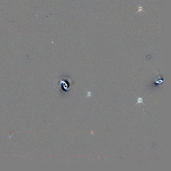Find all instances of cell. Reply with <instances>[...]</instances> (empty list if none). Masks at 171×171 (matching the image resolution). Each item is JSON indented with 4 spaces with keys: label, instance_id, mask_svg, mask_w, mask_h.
<instances>
[{
    "label": "cell",
    "instance_id": "cell-2",
    "mask_svg": "<svg viewBox=\"0 0 171 171\" xmlns=\"http://www.w3.org/2000/svg\"><path fill=\"white\" fill-rule=\"evenodd\" d=\"M143 98L141 97L138 98V99H137V102L136 104V105L138 103L140 104L141 103H143V104L144 105V103H143Z\"/></svg>",
    "mask_w": 171,
    "mask_h": 171
},
{
    "label": "cell",
    "instance_id": "cell-1",
    "mask_svg": "<svg viewBox=\"0 0 171 171\" xmlns=\"http://www.w3.org/2000/svg\"><path fill=\"white\" fill-rule=\"evenodd\" d=\"M71 80L65 77L61 78L59 82V85L61 90L62 91L63 93L66 94L69 92L71 89Z\"/></svg>",
    "mask_w": 171,
    "mask_h": 171
}]
</instances>
